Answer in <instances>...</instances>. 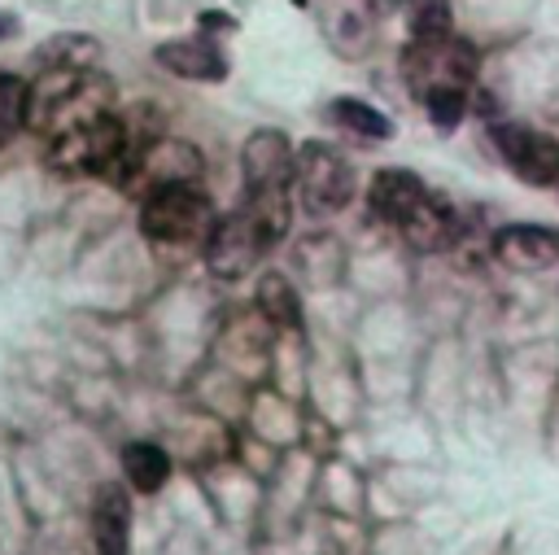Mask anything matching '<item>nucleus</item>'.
I'll return each mask as SVG.
<instances>
[{
    "instance_id": "16",
    "label": "nucleus",
    "mask_w": 559,
    "mask_h": 555,
    "mask_svg": "<svg viewBox=\"0 0 559 555\" xmlns=\"http://www.w3.org/2000/svg\"><path fill=\"white\" fill-rule=\"evenodd\" d=\"M332 118H336L345 131L362 135V140H389V131H393V122H389L376 105L354 101V96H336V101H332Z\"/></svg>"
},
{
    "instance_id": "11",
    "label": "nucleus",
    "mask_w": 559,
    "mask_h": 555,
    "mask_svg": "<svg viewBox=\"0 0 559 555\" xmlns=\"http://www.w3.org/2000/svg\"><path fill=\"white\" fill-rule=\"evenodd\" d=\"M424 201H428V188H424V179L415 170H402V166L376 170V179H371V210H376V219H384V223H393L402 232L406 219Z\"/></svg>"
},
{
    "instance_id": "1",
    "label": "nucleus",
    "mask_w": 559,
    "mask_h": 555,
    "mask_svg": "<svg viewBox=\"0 0 559 555\" xmlns=\"http://www.w3.org/2000/svg\"><path fill=\"white\" fill-rule=\"evenodd\" d=\"M240 175H245L240 210L275 245L293 223V192H297V149H293V140L280 127L249 131V140L240 149Z\"/></svg>"
},
{
    "instance_id": "7",
    "label": "nucleus",
    "mask_w": 559,
    "mask_h": 555,
    "mask_svg": "<svg viewBox=\"0 0 559 555\" xmlns=\"http://www.w3.org/2000/svg\"><path fill=\"white\" fill-rule=\"evenodd\" d=\"M493 149L498 157L533 188H555L559 184V140L520 122H502L493 127Z\"/></svg>"
},
{
    "instance_id": "12",
    "label": "nucleus",
    "mask_w": 559,
    "mask_h": 555,
    "mask_svg": "<svg viewBox=\"0 0 559 555\" xmlns=\"http://www.w3.org/2000/svg\"><path fill=\"white\" fill-rule=\"evenodd\" d=\"M402 236H406L415 249H424V253H432V249H445V245L454 240V210L428 192V201H424V205H419V210L406 219Z\"/></svg>"
},
{
    "instance_id": "2",
    "label": "nucleus",
    "mask_w": 559,
    "mask_h": 555,
    "mask_svg": "<svg viewBox=\"0 0 559 555\" xmlns=\"http://www.w3.org/2000/svg\"><path fill=\"white\" fill-rule=\"evenodd\" d=\"M114 83L92 66V70H39L31 83V131L39 135H61L87 118L114 114Z\"/></svg>"
},
{
    "instance_id": "9",
    "label": "nucleus",
    "mask_w": 559,
    "mask_h": 555,
    "mask_svg": "<svg viewBox=\"0 0 559 555\" xmlns=\"http://www.w3.org/2000/svg\"><path fill=\"white\" fill-rule=\"evenodd\" d=\"M493 253L515 271H546L559 262V232L542 223H511L493 236Z\"/></svg>"
},
{
    "instance_id": "15",
    "label": "nucleus",
    "mask_w": 559,
    "mask_h": 555,
    "mask_svg": "<svg viewBox=\"0 0 559 555\" xmlns=\"http://www.w3.org/2000/svg\"><path fill=\"white\" fill-rule=\"evenodd\" d=\"M100 57V48L87 39V35H52L39 52H35V61L44 66V70H92V61Z\"/></svg>"
},
{
    "instance_id": "19",
    "label": "nucleus",
    "mask_w": 559,
    "mask_h": 555,
    "mask_svg": "<svg viewBox=\"0 0 559 555\" xmlns=\"http://www.w3.org/2000/svg\"><path fill=\"white\" fill-rule=\"evenodd\" d=\"M424 105H428V122H432V127L454 131L459 118L467 114V92H463V87H437V92L424 96Z\"/></svg>"
},
{
    "instance_id": "4",
    "label": "nucleus",
    "mask_w": 559,
    "mask_h": 555,
    "mask_svg": "<svg viewBox=\"0 0 559 555\" xmlns=\"http://www.w3.org/2000/svg\"><path fill=\"white\" fill-rule=\"evenodd\" d=\"M214 227V210H210V197L197 188V184H157L144 192V205H140V232L157 245H188V240H201L210 236Z\"/></svg>"
},
{
    "instance_id": "21",
    "label": "nucleus",
    "mask_w": 559,
    "mask_h": 555,
    "mask_svg": "<svg viewBox=\"0 0 559 555\" xmlns=\"http://www.w3.org/2000/svg\"><path fill=\"white\" fill-rule=\"evenodd\" d=\"M9 35H17V17L13 13H0V39H9Z\"/></svg>"
},
{
    "instance_id": "10",
    "label": "nucleus",
    "mask_w": 559,
    "mask_h": 555,
    "mask_svg": "<svg viewBox=\"0 0 559 555\" xmlns=\"http://www.w3.org/2000/svg\"><path fill=\"white\" fill-rule=\"evenodd\" d=\"M92 546L96 555H131V498L114 481L92 498Z\"/></svg>"
},
{
    "instance_id": "18",
    "label": "nucleus",
    "mask_w": 559,
    "mask_h": 555,
    "mask_svg": "<svg viewBox=\"0 0 559 555\" xmlns=\"http://www.w3.org/2000/svg\"><path fill=\"white\" fill-rule=\"evenodd\" d=\"M454 35L450 0H411V44H437Z\"/></svg>"
},
{
    "instance_id": "14",
    "label": "nucleus",
    "mask_w": 559,
    "mask_h": 555,
    "mask_svg": "<svg viewBox=\"0 0 559 555\" xmlns=\"http://www.w3.org/2000/svg\"><path fill=\"white\" fill-rule=\"evenodd\" d=\"M122 476H127L131 489L157 494L166 485V476H170V454L162 446H153V441H131L122 450Z\"/></svg>"
},
{
    "instance_id": "13",
    "label": "nucleus",
    "mask_w": 559,
    "mask_h": 555,
    "mask_svg": "<svg viewBox=\"0 0 559 555\" xmlns=\"http://www.w3.org/2000/svg\"><path fill=\"white\" fill-rule=\"evenodd\" d=\"M253 302L280 328H297L301 323V297H297V288L288 284L284 271H262L258 284H253Z\"/></svg>"
},
{
    "instance_id": "3",
    "label": "nucleus",
    "mask_w": 559,
    "mask_h": 555,
    "mask_svg": "<svg viewBox=\"0 0 559 555\" xmlns=\"http://www.w3.org/2000/svg\"><path fill=\"white\" fill-rule=\"evenodd\" d=\"M140 149H131V135L118 114L87 118L61 135L48 140V166L66 179L79 175H135Z\"/></svg>"
},
{
    "instance_id": "17",
    "label": "nucleus",
    "mask_w": 559,
    "mask_h": 555,
    "mask_svg": "<svg viewBox=\"0 0 559 555\" xmlns=\"http://www.w3.org/2000/svg\"><path fill=\"white\" fill-rule=\"evenodd\" d=\"M22 127H31V83L0 74V144H9Z\"/></svg>"
},
{
    "instance_id": "6",
    "label": "nucleus",
    "mask_w": 559,
    "mask_h": 555,
    "mask_svg": "<svg viewBox=\"0 0 559 555\" xmlns=\"http://www.w3.org/2000/svg\"><path fill=\"white\" fill-rule=\"evenodd\" d=\"M271 249V240L262 236V227L245 214V210H231L227 219H214L201 253H205V267L214 280H240L258 267V258Z\"/></svg>"
},
{
    "instance_id": "8",
    "label": "nucleus",
    "mask_w": 559,
    "mask_h": 555,
    "mask_svg": "<svg viewBox=\"0 0 559 555\" xmlns=\"http://www.w3.org/2000/svg\"><path fill=\"white\" fill-rule=\"evenodd\" d=\"M157 66L170 70L175 79H192V83H223L231 70H227V57L218 52L214 39L205 35H183V39H166L153 48Z\"/></svg>"
},
{
    "instance_id": "5",
    "label": "nucleus",
    "mask_w": 559,
    "mask_h": 555,
    "mask_svg": "<svg viewBox=\"0 0 559 555\" xmlns=\"http://www.w3.org/2000/svg\"><path fill=\"white\" fill-rule=\"evenodd\" d=\"M354 166L349 157L328 140L297 144V197L310 214H336L354 197Z\"/></svg>"
},
{
    "instance_id": "20",
    "label": "nucleus",
    "mask_w": 559,
    "mask_h": 555,
    "mask_svg": "<svg viewBox=\"0 0 559 555\" xmlns=\"http://www.w3.org/2000/svg\"><path fill=\"white\" fill-rule=\"evenodd\" d=\"M201 26H218V31H236L231 13H201Z\"/></svg>"
}]
</instances>
